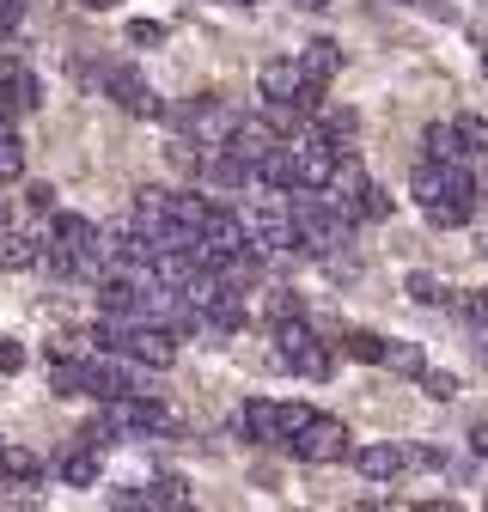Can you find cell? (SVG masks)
Here are the masks:
<instances>
[{
    "mask_svg": "<svg viewBox=\"0 0 488 512\" xmlns=\"http://www.w3.org/2000/svg\"><path fill=\"white\" fill-rule=\"evenodd\" d=\"M409 189H415L421 214L434 220V226H464L470 208H476V177L464 171V159H452V165L421 159V165L409 171Z\"/></svg>",
    "mask_w": 488,
    "mask_h": 512,
    "instance_id": "obj_1",
    "label": "cell"
},
{
    "mask_svg": "<svg viewBox=\"0 0 488 512\" xmlns=\"http://www.w3.org/2000/svg\"><path fill=\"white\" fill-rule=\"evenodd\" d=\"M293 226H299V250H342L354 232V214L324 189H293Z\"/></svg>",
    "mask_w": 488,
    "mask_h": 512,
    "instance_id": "obj_2",
    "label": "cell"
},
{
    "mask_svg": "<svg viewBox=\"0 0 488 512\" xmlns=\"http://www.w3.org/2000/svg\"><path fill=\"white\" fill-rule=\"evenodd\" d=\"M171 128H177V135H190L196 147H226L232 128H238V116H232L214 92H196V98H183V104L171 110Z\"/></svg>",
    "mask_w": 488,
    "mask_h": 512,
    "instance_id": "obj_3",
    "label": "cell"
},
{
    "mask_svg": "<svg viewBox=\"0 0 488 512\" xmlns=\"http://www.w3.org/2000/svg\"><path fill=\"white\" fill-rule=\"evenodd\" d=\"M287 452L299 464H342V458H354V445H348V427L336 415H312V421L287 439Z\"/></svg>",
    "mask_w": 488,
    "mask_h": 512,
    "instance_id": "obj_4",
    "label": "cell"
},
{
    "mask_svg": "<svg viewBox=\"0 0 488 512\" xmlns=\"http://www.w3.org/2000/svg\"><path fill=\"white\" fill-rule=\"evenodd\" d=\"M305 421H312V409L305 403H244V433H251L257 445H287Z\"/></svg>",
    "mask_w": 488,
    "mask_h": 512,
    "instance_id": "obj_5",
    "label": "cell"
},
{
    "mask_svg": "<svg viewBox=\"0 0 488 512\" xmlns=\"http://www.w3.org/2000/svg\"><path fill=\"white\" fill-rule=\"evenodd\" d=\"M104 421L116 427V439H147V433H165L171 427V409L153 403L147 391H129V397H110V415Z\"/></svg>",
    "mask_w": 488,
    "mask_h": 512,
    "instance_id": "obj_6",
    "label": "cell"
},
{
    "mask_svg": "<svg viewBox=\"0 0 488 512\" xmlns=\"http://www.w3.org/2000/svg\"><path fill=\"white\" fill-rule=\"evenodd\" d=\"M244 226H251V244H257V250H293V244H299L293 208H281V202H257L251 214H244Z\"/></svg>",
    "mask_w": 488,
    "mask_h": 512,
    "instance_id": "obj_7",
    "label": "cell"
},
{
    "mask_svg": "<svg viewBox=\"0 0 488 512\" xmlns=\"http://www.w3.org/2000/svg\"><path fill=\"white\" fill-rule=\"evenodd\" d=\"M104 92H110V104H122V110H129V116H165V104H159V92L135 74V68H110L104 74Z\"/></svg>",
    "mask_w": 488,
    "mask_h": 512,
    "instance_id": "obj_8",
    "label": "cell"
},
{
    "mask_svg": "<svg viewBox=\"0 0 488 512\" xmlns=\"http://www.w3.org/2000/svg\"><path fill=\"white\" fill-rule=\"evenodd\" d=\"M244 165H257V159H269L275 147H281V135H275V128H269V116H251V122H238L232 128V141H226Z\"/></svg>",
    "mask_w": 488,
    "mask_h": 512,
    "instance_id": "obj_9",
    "label": "cell"
},
{
    "mask_svg": "<svg viewBox=\"0 0 488 512\" xmlns=\"http://www.w3.org/2000/svg\"><path fill=\"white\" fill-rule=\"evenodd\" d=\"M354 470H360L366 482H391V476L409 470V452H403V445H360V452H354Z\"/></svg>",
    "mask_w": 488,
    "mask_h": 512,
    "instance_id": "obj_10",
    "label": "cell"
},
{
    "mask_svg": "<svg viewBox=\"0 0 488 512\" xmlns=\"http://www.w3.org/2000/svg\"><path fill=\"white\" fill-rule=\"evenodd\" d=\"M98 476H104V445L74 439V445H68V458H61V482H68V488H92Z\"/></svg>",
    "mask_w": 488,
    "mask_h": 512,
    "instance_id": "obj_11",
    "label": "cell"
},
{
    "mask_svg": "<svg viewBox=\"0 0 488 512\" xmlns=\"http://www.w3.org/2000/svg\"><path fill=\"white\" fill-rule=\"evenodd\" d=\"M305 80H312V74H305V68H299V61H269V68L257 74V86H263V98H293V104H299V92H305Z\"/></svg>",
    "mask_w": 488,
    "mask_h": 512,
    "instance_id": "obj_12",
    "label": "cell"
},
{
    "mask_svg": "<svg viewBox=\"0 0 488 512\" xmlns=\"http://www.w3.org/2000/svg\"><path fill=\"white\" fill-rule=\"evenodd\" d=\"M37 263H49L43 238H31V232H0V269H37Z\"/></svg>",
    "mask_w": 488,
    "mask_h": 512,
    "instance_id": "obj_13",
    "label": "cell"
},
{
    "mask_svg": "<svg viewBox=\"0 0 488 512\" xmlns=\"http://www.w3.org/2000/svg\"><path fill=\"white\" fill-rule=\"evenodd\" d=\"M202 177H208L214 189H238L244 177H251V165H244L232 147H208V159H202Z\"/></svg>",
    "mask_w": 488,
    "mask_h": 512,
    "instance_id": "obj_14",
    "label": "cell"
},
{
    "mask_svg": "<svg viewBox=\"0 0 488 512\" xmlns=\"http://www.w3.org/2000/svg\"><path fill=\"white\" fill-rule=\"evenodd\" d=\"M183 500H190L183 476H159V482H147L141 494H116V506H183Z\"/></svg>",
    "mask_w": 488,
    "mask_h": 512,
    "instance_id": "obj_15",
    "label": "cell"
},
{
    "mask_svg": "<svg viewBox=\"0 0 488 512\" xmlns=\"http://www.w3.org/2000/svg\"><path fill=\"white\" fill-rule=\"evenodd\" d=\"M299 68L312 74V80H336L342 74V43H330V37H318V43H305V55H299Z\"/></svg>",
    "mask_w": 488,
    "mask_h": 512,
    "instance_id": "obj_16",
    "label": "cell"
},
{
    "mask_svg": "<svg viewBox=\"0 0 488 512\" xmlns=\"http://www.w3.org/2000/svg\"><path fill=\"white\" fill-rule=\"evenodd\" d=\"M342 208H348V214H354V220H385V214H391V196H385V189H379V183H373V177H366V183H360V189H354V196H348V202H342Z\"/></svg>",
    "mask_w": 488,
    "mask_h": 512,
    "instance_id": "obj_17",
    "label": "cell"
},
{
    "mask_svg": "<svg viewBox=\"0 0 488 512\" xmlns=\"http://www.w3.org/2000/svg\"><path fill=\"white\" fill-rule=\"evenodd\" d=\"M379 366H391V372H403V378H421V372H427V354H421L415 342H391V336H385V360H379Z\"/></svg>",
    "mask_w": 488,
    "mask_h": 512,
    "instance_id": "obj_18",
    "label": "cell"
},
{
    "mask_svg": "<svg viewBox=\"0 0 488 512\" xmlns=\"http://www.w3.org/2000/svg\"><path fill=\"white\" fill-rule=\"evenodd\" d=\"M427 159H440V165H452V159H464V141H458V128L452 122H434V128H427Z\"/></svg>",
    "mask_w": 488,
    "mask_h": 512,
    "instance_id": "obj_19",
    "label": "cell"
},
{
    "mask_svg": "<svg viewBox=\"0 0 488 512\" xmlns=\"http://www.w3.org/2000/svg\"><path fill=\"white\" fill-rule=\"evenodd\" d=\"M0 464H7V476H13L19 488H37V482H43V458H37V452H19V445H7V452H0Z\"/></svg>",
    "mask_w": 488,
    "mask_h": 512,
    "instance_id": "obj_20",
    "label": "cell"
},
{
    "mask_svg": "<svg viewBox=\"0 0 488 512\" xmlns=\"http://www.w3.org/2000/svg\"><path fill=\"white\" fill-rule=\"evenodd\" d=\"M342 354L360 360V366H379V360H385V336H373V330H348V336H342Z\"/></svg>",
    "mask_w": 488,
    "mask_h": 512,
    "instance_id": "obj_21",
    "label": "cell"
},
{
    "mask_svg": "<svg viewBox=\"0 0 488 512\" xmlns=\"http://www.w3.org/2000/svg\"><path fill=\"white\" fill-rule=\"evenodd\" d=\"M165 208H171L177 226H190V232H202L208 214H214V202H202V196H165Z\"/></svg>",
    "mask_w": 488,
    "mask_h": 512,
    "instance_id": "obj_22",
    "label": "cell"
},
{
    "mask_svg": "<svg viewBox=\"0 0 488 512\" xmlns=\"http://www.w3.org/2000/svg\"><path fill=\"white\" fill-rule=\"evenodd\" d=\"M287 317H305V305H299V293H287V287H275V293L263 299V324L275 330V324H287Z\"/></svg>",
    "mask_w": 488,
    "mask_h": 512,
    "instance_id": "obj_23",
    "label": "cell"
},
{
    "mask_svg": "<svg viewBox=\"0 0 488 512\" xmlns=\"http://www.w3.org/2000/svg\"><path fill=\"white\" fill-rule=\"evenodd\" d=\"M452 128H458V141H464V153L488 159V122H482V116H458Z\"/></svg>",
    "mask_w": 488,
    "mask_h": 512,
    "instance_id": "obj_24",
    "label": "cell"
},
{
    "mask_svg": "<svg viewBox=\"0 0 488 512\" xmlns=\"http://www.w3.org/2000/svg\"><path fill=\"white\" fill-rule=\"evenodd\" d=\"M7 98H13L19 110H37V104H43V86H37V74H25V68H19V74L7 80Z\"/></svg>",
    "mask_w": 488,
    "mask_h": 512,
    "instance_id": "obj_25",
    "label": "cell"
},
{
    "mask_svg": "<svg viewBox=\"0 0 488 512\" xmlns=\"http://www.w3.org/2000/svg\"><path fill=\"white\" fill-rule=\"evenodd\" d=\"M25 171V147H19V135H13V128H0V183H7V177H19Z\"/></svg>",
    "mask_w": 488,
    "mask_h": 512,
    "instance_id": "obj_26",
    "label": "cell"
},
{
    "mask_svg": "<svg viewBox=\"0 0 488 512\" xmlns=\"http://www.w3.org/2000/svg\"><path fill=\"white\" fill-rule=\"evenodd\" d=\"M312 128H324L330 141H342V147H348V141H354V110H318V122H312Z\"/></svg>",
    "mask_w": 488,
    "mask_h": 512,
    "instance_id": "obj_27",
    "label": "cell"
},
{
    "mask_svg": "<svg viewBox=\"0 0 488 512\" xmlns=\"http://www.w3.org/2000/svg\"><path fill=\"white\" fill-rule=\"evenodd\" d=\"M458 317H464L470 330H482V336H488V293H464V299H458Z\"/></svg>",
    "mask_w": 488,
    "mask_h": 512,
    "instance_id": "obj_28",
    "label": "cell"
},
{
    "mask_svg": "<svg viewBox=\"0 0 488 512\" xmlns=\"http://www.w3.org/2000/svg\"><path fill=\"white\" fill-rule=\"evenodd\" d=\"M421 391L434 397V403H452V397H458V378H452V372H421Z\"/></svg>",
    "mask_w": 488,
    "mask_h": 512,
    "instance_id": "obj_29",
    "label": "cell"
},
{
    "mask_svg": "<svg viewBox=\"0 0 488 512\" xmlns=\"http://www.w3.org/2000/svg\"><path fill=\"white\" fill-rule=\"evenodd\" d=\"M403 293H409L415 305H440V281H434V275H409Z\"/></svg>",
    "mask_w": 488,
    "mask_h": 512,
    "instance_id": "obj_30",
    "label": "cell"
},
{
    "mask_svg": "<svg viewBox=\"0 0 488 512\" xmlns=\"http://www.w3.org/2000/svg\"><path fill=\"white\" fill-rule=\"evenodd\" d=\"M129 43L153 49V43H165V25H153V19H135V25H129Z\"/></svg>",
    "mask_w": 488,
    "mask_h": 512,
    "instance_id": "obj_31",
    "label": "cell"
},
{
    "mask_svg": "<svg viewBox=\"0 0 488 512\" xmlns=\"http://www.w3.org/2000/svg\"><path fill=\"white\" fill-rule=\"evenodd\" d=\"M25 208H31V214H49V208H55V183H31V189H25Z\"/></svg>",
    "mask_w": 488,
    "mask_h": 512,
    "instance_id": "obj_32",
    "label": "cell"
},
{
    "mask_svg": "<svg viewBox=\"0 0 488 512\" xmlns=\"http://www.w3.org/2000/svg\"><path fill=\"white\" fill-rule=\"evenodd\" d=\"M19 366H25V348L13 336H0V372H19Z\"/></svg>",
    "mask_w": 488,
    "mask_h": 512,
    "instance_id": "obj_33",
    "label": "cell"
},
{
    "mask_svg": "<svg viewBox=\"0 0 488 512\" xmlns=\"http://www.w3.org/2000/svg\"><path fill=\"white\" fill-rule=\"evenodd\" d=\"M470 452H476V458H488V421H476V427H470Z\"/></svg>",
    "mask_w": 488,
    "mask_h": 512,
    "instance_id": "obj_34",
    "label": "cell"
},
{
    "mask_svg": "<svg viewBox=\"0 0 488 512\" xmlns=\"http://www.w3.org/2000/svg\"><path fill=\"white\" fill-rule=\"evenodd\" d=\"M13 19H19V0H0V31H7Z\"/></svg>",
    "mask_w": 488,
    "mask_h": 512,
    "instance_id": "obj_35",
    "label": "cell"
},
{
    "mask_svg": "<svg viewBox=\"0 0 488 512\" xmlns=\"http://www.w3.org/2000/svg\"><path fill=\"white\" fill-rule=\"evenodd\" d=\"M80 7H86V13H110V7H116V0H80Z\"/></svg>",
    "mask_w": 488,
    "mask_h": 512,
    "instance_id": "obj_36",
    "label": "cell"
},
{
    "mask_svg": "<svg viewBox=\"0 0 488 512\" xmlns=\"http://www.w3.org/2000/svg\"><path fill=\"white\" fill-rule=\"evenodd\" d=\"M293 7H305V13H324V7H330V0H293Z\"/></svg>",
    "mask_w": 488,
    "mask_h": 512,
    "instance_id": "obj_37",
    "label": "cell"
},
{
    "mask_svg": "<svg viewBox=\"0 0 488 512\" xmlns=\"http://www.w3.org/2000/svg\"><path fill=\"white\" fill-rule=\"evenodd\" d=\"M7 220H13V208H7V196H0V232H7Z\"/></svg>",
    "mask_w": 488,
    "mask_h": 512,
    "instance_id": "obj_38",
    "label": "cell"
},
{
    "mask_svg": "<svg viewBox=\"0 0 488 512\" xmlns=\"http://www.w3.org/2000/svg\"><path fill=\"white\" fill-rule=\"evenodd\" d=\"M476 196H482V202H488V177H482V183H476Z\"/></svg>",
    "mask_w": 488,
    "mask_h": 512,
    "instance_id": "obj_39",
    "label": "cell"
},
{
    "mask_svg": "<svg viewBox=\"0 0 488 512\" xmlns=\"http://www.w3.org/2000/svg\"><path fill=\"white\" fill-rule=\"evenodd\" d=\"M0 452H7V439H0Z\"/></svg>",
    "mask_w": 488,
    "mask_h": 512,
    "instance_id": "obj_40",
    "label": "cell"
},
{
    "mask_svg": "<svg viewBox=\"0 0 488 512\" xmlns=\"http://www.w3.org/2000/svg\"><path fill=\"white\" fill-rule=\"evenodd\" d=\"M482 68H488V61H482Z\"/></svg>",
    "mask_w": 488,
    "mask_h": 512,
    "instance_id": "obj_41",
    "label": "cell"
}]
</instances>
